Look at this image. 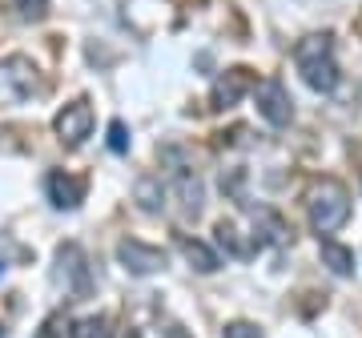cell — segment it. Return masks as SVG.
<instances>
[{
	"label": "cell",
	"instance_id": "cell-1",
	"mask_svg": "<svg viewBox=\"0 0 362 338\" xmlns=\"http://www.w3.org/2000/svg\"><path fill=\"white\" fill-rule=\"evenodd\" d=\"M294 65H298L302 81H306L314 93H334L338 65H334V49H330V37H326V33H314V37L298 40L294 45Z\"/></svg>",
	"mask_w": 362,
	"mask_h": 338
},
{
	"label": "cell",
	"instance_id": "cell-2",
	"mask_svg": "<svg viewBox=\"0 0 362 338\" xmlns=\"http://www.w3.org/2000/svg\"><path fill=\"white\" fill-rule=\"evenodd\" d=\"M306 209H310V226L318 230V234H334L338 226H346V218H350L346 185L334 182V177L314 182L310 197H306Z\"/></svg>",
	"mask_w": 362,
	"mask_h": 338
},
{
	"label": "cell",
	"instance_id": "cell-3",
	"mask_svg": "<svg viewBox=\"0 0 362 338\" xmlns=\"http://www.w3.org/2000/svg\"><path fill=\"white\" fill-rule=\"evenodd\" d=\"M33 93H40V77H37V65L28 57H4L0 61V105H16V101H28Z\"/></svg>",
	"mask_w": 362,
	"mask_h": 338
},
{
	"label": "cell",
	"instance_id": "cell-4",
	"mask_svg": "<svg viewBox=\"0 0 362 338\" xmlns=\"http://www.w3.org/2000/svg\"><path fill=\"white\" fill-rule=\"evenodd\" d=\"M57 286L65 290V294H73V298H85L93 286L89 278V258H85V250L77 246V242H65V246L57 250Z\"/></svg>",
	"mask_w": 362,
	"mask_h": 338
},
{
	"label": "cell",
	"instance_id": "cell-5",
	"mask_svg": "<svg viewBox=\"0 0 362 338\" xmlns=\"http://www.w3.org/2000/svg\"><path fill=\"white\" fill-rule=\"evenodd\" d=\"M258 117L266 125H274V129H286L290 117H294V101H290V93H286V85L278 77L258 85Z\"/></svg>",
	"mask_w": 362,
	"mask_h": 338
},
{
	"label": "cell",
	"instance_id": "cell-6",
	"mask_svg": "<svg viewBox=\"0 0 362 338\" xmlns=\"http://www.w3.org/2000/svg\"><path fill=\"white\" fill-rule=\"evenodd\" d=\"M117 258H121V266H125L129 274H137V278L165 270V250L145 246V242H137V238H125V242L117 246Z\"/></svg>",
	"mask_w": 362,
	"mask_h": 338
},
{
	"label": "cell",
	"instance_id": "cell-7",
	"mask_svg": "<svg viewBox=\"0 0 362 338\" xmlns=\"http://www.w3.org/2000/svg\"><path fill=\"white\" fill-rule=\"evenodd\" d=\"M52 129H57V137L65 145H81L93 133V105L89 101L65 105V109L57 113V121H52Z\"/></svg>",
	"mask_w": 362,
	"mask_h": 338
},
{
	"label": "cell",
	"instance_id": "cell-8",
	"mask_svg": "<svg viewBox=\"0 0 362 338\" xmlns=\"http://www.w3.org/2000/svg\"><path fill=\"white\" fill-rule=\"evenodd\" d=\"M250 89H254V73L250 69H226L214 81V109H233Z\"/></svg>",
	"mask_w": 362,
	"mask_h": 338
},
{
	"label": "cell",
	"instance_id": "cell-9",
	"mask_svg": "<svg viewBox=\"0 0 362 338\" xmlns=\"http://www.w3.org/2000/svg\"><path fill=\"white\" fill-rule=\"evenodd\" d=\"M45 194H49V202L57 209H77L81 197H85V182L81 177H69L61 169H52L49 177H45Z\"/></svg>",
	"mask_w": 362,
	"mask_h": 338
},
{
	"label": "cell",
	"instance_id": "cell-10",
	"mask_svg": "<svg viewBox=\"0 0 362 338\" xmlns=\"http://www.w3.org/2000/svg\"><path fill=\"white\" fill-rule=\"evenodd\" d=\"M173 197L181 202V214H185V218H197V214H202V202H206V185H202L197 173L177 169V173H173Z\"/></svg>",
	"mask_w": 362,
	"mask_h": 338
},
{
	"label": "cell",
	"instance_id": "cell-11",
	"mask_svg": "<svg viewBox=\"0 0 362 338\" xmlns=\"http://www.w3.org/2000/svg\"><path fill=\"white\" fill-rule=\"evenodd\" d=\"M181 254H185V262H189L197 274H214L221 266L218 254H214L206 242H197V238H181Z\"/></svg>",
	"mask_w": 362,
	"mask_h": 338
},
{
	"label": "cell",
	"instance_id": "cell-12",
	"mask_svg": "<svg viewBox=\"0 0 362 338\" xmlns=\"http://www.w3.org/2000/svg\"><path fill=\"white\" fill-rule=\"evenodd\" d=\"M254 226H258L262 242H274V246H286V242H290V226H286L274 209H258V214H254Z\"/></svg>",
	"mask_w": 362,
	"mask_h": 338
},
{
	"label": "cell",
	"instance_id": "cell-13",
	"mask_svg": "<svg viewBox=\"0 0 362 338\" xmlns=\"http://www.w3.org/2000/svg\"><path fill=\"white\" fill-rule=\"evenodd\" d=\"M318 254H322V266H330L338 278H350V274H354V250L338 246V242H322Z\"/></svg>",
	"mask_w": 362,
	"mask_h": 338
},
{
	"label": "cell",
	"instance_id": "cell-14",
	"mask_svg": "<svg viewBox=\"0 0 362 338\" xmlns=\"http://www.w3.org/2000/svg\"><path fill=\"white\" fill-rule=\"evenodd\" d=\"M133 194H137V202H141L145 214H157V209L165 206V202H161V197H165V190H161V182H157V177H141Z\"/></svg>",
	"mask_w": 362,
	"mask_h": 338
},
{
	"label": "cell",
	"instance_id": "cell-15",
	"mask_svg": "<svg viewBox=\"0 0 362 338\" xmlns=\"http://www.w3.org/2000/svg\"><path fill=\"white\" fill-rule=\"evenodd\" d=\"M214 234H218V246L226 250V254H233V258H246L250 250H254V246H246V242L238 238L233 221H218V230H214Z\"/></svg>",
	"mask_w": 362,
	"mask_h": 338
},
{
	"label": "cell",
	"instance_id": "cell-16",
	"mask_svg": "<svg viewBox=\"0 0 362 338\" xmlns=\"http://www.w3.org/2000/svg\"><path fill=\"white\" fill-rule=\"evenodd\" d=\"M73 338H113L109 334V318L105 314H93V318L73 322Z\"/></svg>",
	"mask_w": 362,
	"mask_h": 338
},
{
	"label": "cell",
	"instance_id": "cell-17",
	"mask_svg": "<svg viewBox=\"0 0 362 338\" xmlns=\"http://www.w3.org/2000/svg\"><path fill=\"white\" fill-rule=\"evenodd\" d=\"M61 334H69V338H73V322H69L65 314H52L49 322L40 326V334H37V338H61Z\"/></svg>",
	"mask_w": 362,
	"mask_h": 338
},
{
	"label": "cell",
	"instance_id": "cell-18",
	"mask_svg": "<svg viewBox=\"0 0 362 338\" xmlns=\"http://www.w3.org/2000/svg\"><path fill=\"white\" fill-rule=\"evenodd\" d=\"M109 149H113V153H129V133H125V121H113V125H109Z\"/></svg>",
	"mask_w": 362,
	"mask_h": 338
},
{
	"label": "cell",
	"instance_id": "cell-19",
	"mask_svg": "<svg viewBox=\"0 0 362 338\" xmlns=\"http://www.w3.org/2000/svg\"><path fill=\"white\" fill-rule=\"evenodd\" d=\"M13 4L25 21H40V16L49 13V0H13Z\"/></svg>",
	"mask_w": 362,
	"mask_h": 338
},
{
	"label": "cell",
	"instance_id": "cell-20",
	"mask_svg": "<svg viewBox=\"0 0 362 338\" xmlns=\"http://www.w3.org/2000/svg\"><path fill=\"white\" fill-rule=\"evenodd\" d=\"M221 338H262V330L254 322H230L221 330Z\"/></svg>",
	"mask_w": 362,
	"mask_h": 338
},
{
	"label": "cell",
	"instance_id": "cell-21",
	"mask_svg": "<svg viewBox=\"0 0 362 338\" xmlns=\"http://www.w3.org/2000/svg\"><path fill=\"white\" fill-rule=\"evenodd\" d=\"M13 254H16V246L8 242V238H0V274L8 270V258H13Z\"/></svg>",
	"mask_w": 362,
	"mask_h": 338
},
{
	"label": "cell",
	"instance_id": "cell-22",
	"mask_svg": "<svg viewBox=\"0 0 362 338\" xmlns=\"http://www.w3.org/2000/svg\"><path fill=\"white\" fill-rule=\"evenodd\" d=\"M161 338H194V334H189L185 326H177V322H165L161 326Z\"/></svg>",
	"mask_w": 362,
	"mask_h": 338
},
{
	"label": "cell",
	"instance_id": "cell-23",
	"mask_svg": "<svg viewBox=\"0 0 362 338\" xmlns=\"http://www.w3.org/2000/svg\"><path fill=\"white\" fill-rule=\"evenodd\" d=\"M0 338H4V326H0Z\"/></svg>",
	"mask_w": 362,
	"mask_h": 338
},
{
	"label": "cell",
	"instance_id": "cell-24",
	"mask_svg": "<svg viewBox=\"0 0 362 338\" xmlns=\"http://www.w3.org/2000/svg\"><path fill=\"white\" fill-rule=\"evenodd\" d=\"M129 338H141V334H129Z\"/></svg>",
	"mask_w": 362,
	"mask_h": 338
}]
</instances>
